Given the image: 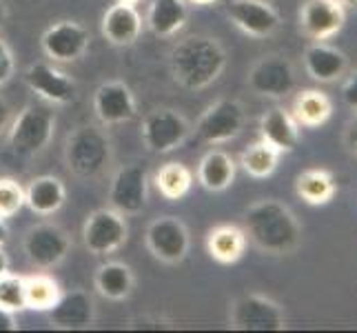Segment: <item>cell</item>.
<instances>
[{
	"label": "cell",
	"instance_id": "cell-33",
	"mask_svg": "<svg viewBox=\"0 0 357 333\" xmlns=\"http://www.w3.org/2000/svg\"><path fill=\"white\" fill-rule=\"evenodd\" d=\"M24 207V187L14 178H0V218H14Z\"/></svg>",
	"mask_w": 357,
	"mask_h": 333
},
{
	"label": "cell",
	"instance_id": "cell-38",
	"mask_svg": "<svg viewBox=\"0 0 357 333\" xmlns=\"http://www.w3.org/2000/svg\"><path fill=\"white\" fill-rule=\"evenodd\" d=\"M18 329V320H16V313L14 311H7L0 306V333L5 331H16Z\"/></svg>",
	"mask_w": 357,
	"mask_h": 333
},
{
	"label": "cell",
	"instance_id": "cell-44",
	"mask_svg": "<svg viewBox=\"0 0 357 333\" xmlns=\"http://www.w3.org/2000/svg\"><path fill=\"white\" fill-rule=\"evenodd\" d=\"M116 3H125V5H138L140 0H116Z\"/></svg>",
	"mask_w": 357,
	"mask_h": 333
},
{
	"label": "cell",
	"instance_id": "cell-7",
	"mask_svg": "<svg viewBox=\"0 0 357 333\" xmlns=\"http://www.w3.org/2000/svg\"><path fill=\"white\" fill-rule=\"evenodd\" d=\"M191 125L180 111L171 107H158L142 118L140 135L149 154H171L189 138Z\"/></svg>",
	"mask_w": 357,
	"mask_h": 333
},
{
	"label": "cell",
	"instance_id": "cell-6",
	"mask_svg": "<svg viewBox=\"0 0 357 333\" xmlns=\"http://www.w3.org/2000/svg\"><path fill=\"white\" fill-rule=\"evenodd\" d=\"M129 240L127 216L114 207L96 209L82 225V244L91 256H112L120 251Z\"/></svg>",
	"mask_w": 357,
	"mask_h": 333
},
{
	"label": "cell",
	"instance_id": "cell-17",
	"mask_svg": "<svg viewBox=\"0 0 357 333\" xmlns=\"http://www.w3.org/2000/svg\"><path fill=\"white\" fill-rule=\"evenodd\" d=\"M93 114L102 127L129 122L138 114V103L131 87L122 80H107L93 91Z\"/></svg>",
	"mask_w": 357,
	"mask_h": 333
},
{
	"label": "cell",
	"instance_id": "cell-29",
	"mask_svg": "<svg viewBox=\"0 0 357 333\" xmlns=\"http://www.w3.org/2000/svg\"><path fill=\"white\" fill-rule=\"evenodd\" d=\"M155 189L160 191V195L167 200H182L184 195H187L193 187V171L182 165V163H176V160H171V163H165L155 171Z\"/></svg>",
	"mask_w": 357,
	"mask_h": 333
},
{
	"label": "cell",
	"instance_id": "cell-30",
	"mask_svg": "<svg viewBox=\"0 0 357 333\" xmlns=\"http://www.w3.org/2000/svg\"><path fill=\"white\" fill-rule=\"evenodd\" d=\"M282 154L271 147L268 142H264L262 138L249 145L240 156V167L246 171V176H251L255 180H264L275 174V169L280 165Z\"/></svg>",
	"mask_w": 357,
	"mask_h": 333
},
{
	"label": "cell",
	"instance_id": "cell-37",
	"mask_svg": "<svg viewBox=\"0 0 357 333\" xmlns=\"http://www.w3.org/2000/svg\"><path fill=\"white\" fill-rule=\"evenodd\" d=\"M11 118H14V109H11L7 98L0 94V135L7 133V129L11 125Z\"/></svg>",
	"mask_w": 357,
	"mask_h": 333
},
{
	"label": "cell",
	"instance_id": "cell-26",
	"mask_svg": "<svg viewBox=\"0 0 357 333\" xmlns=\"http://www.w3.org/2000/svg\"><path fill=\"white\" fill-rule=\"evenodd\" d=\"M195 178H198L202 189L222 193L236 180V160L222 149H208L200 160Z\"/></svg>",
	"mask_w": 357,
	"mask_h": 333
},
{
	"label": "cell",
	"instance_id": "cell-41",
	"mask_svg": "<svg viewBox=\"0 0 357 333\" xmlns=\"http://www.w3.org/2000/svg\"><path fill=\"white\" fill-rule=\"evenodd\" d=\"M191 5H195V7H208V5H215L218 0H189Z\"/></svg>",
	"mask_w": 357,
	"mask_h": 333
},
{
	"label": "cell",
	"instance_id": "cell-15",
	"mask_svg": "<svg viewBox=\"0 0 357 333\" xmlns=\"http://www.w3.org/2000/svg\"><path fill=\"white\" fill-rule=\"evenodd\" d=\"M24 84L52 107H63L76 101V82L65 71H60L56 63H33L22 73Z\"/></svg>",
	"mask_w": 357,
	"mask_h": 333
},
{
	"label": "cell",
	"instance_id": "cell-36",
	"mask_svg": "<svg viewBox=\"0 0 357 333\" xmlns=\"http://www.w3.org/2000/svg\"><path fill=\"white\" fill-rule=\"evenodd\" d=\"M342 142L347 147V151L357 158V114H353V118L347 122V127H344Z\"/></svg>",
	"mask_w": 357,
	"mask_h": 333
},
{
	"label": "cell",
	"instance_id": "cell-27",
	"mask_svg": "<svg viewBox=\"0 0 357 333\" xmlns=\"http://www.w3.org/2000/svg\"><path fill=\"white\" fill-rule=\"evenodd\" d=\"M93 285L102 298L112 300V302H122L129 298L135 287L133 269L120 260H107L98 267Z\"/></svg>",
	"mask_w": 357,
	"mask_h": 333
},
{
	"label": "cell",
	"instance_id": "cell-8",
	"mask_svg": "<svg viewBox=\"0 0 357 333\" xmlns=\"http://www.w3.org/2000/svg\"><path fill=\"white\" fill-rule=\"evenodd\" d=\"M246 84L255 96L282 101V98H289L295 91L298 71H295V65L287 56L266 54L249 69Z\"/></svg>",
	"mask_w": 357,
	"mask_h": 333
},
{
	"label": "cell",
	"instance_id": "cell-40",
	"mask_svg": "<svg viewBox=\"0 0 357 333\" xmlns=\"http://www.w3.org/2000/svg\"><path fill=\"white\" fill-rule=\"evenodd\" d=\"M7 240H9V227H7L5 218H0V246H5Z\"/></svg>",
	"mask_w": 357,
	"mask_h": 333
},
{
	"label": "cell",
	"instance_id": "cell-39",
	"mask_svg": "<svg viewBox=\"0 0 357 333\" xmlns=\"http://www.w3.org/2000/svg\"><path fill=\"white\" fill-rule=\"evenodd\" d=\"M9 274V256L5 253V246H0V278Z\"/></svg>",
	"mask_w": 357,
	"mask_h": 333
},
{
	"label": "cell",
	"instance_id": "cell-32",
	"mask_svg": "<svg viewBox=\"0 0 357 333\" xmlns=\"http://www.w3.org/2000/svg\"><path fill=\"white\" fill-rule=\"evenodd\" d=\"M0 306L14 313L27 309V302H24V276L5 274L0 278Z\"/></svg>",
	"mask_w": 357,
	"mask_h": 333
},
{
	"label": "cell",
	"instance_id": "cell-22",
	"mask_svg": "<svg viewBox=\"0 0 357 333\" xmlns=\"http://www.w3.org/2000/svg\"><path fill=\"white\" fill-rule=\"evenodd\" d=\"M291 114L304 129H319L333 118V101L331 96L317 87L302 89L293 96Z\"/></svg>",
	"mask_w": 357,
	"mask_h": 333
},
{
	"label": "cell",
	"instance_id": "cell-5",
	"mask_svg": "<svg viewBox=\"0 0 357 333\" xmlns=\"http://www.w3.org/2000/svg\"><path fill=\"white\" fill-rule=\"evenodd\" d=\"M229 327L233 331H284V306L262 293L240 295L229 304Z\"/></svg>",
	"mask_w": 357,
	"mask_h": 333
},
{
	"label": "cell",
	"instance_id": "cell-3",
	"mask_svg": "<svg viewBox=\"0 0 357 333\" xmlns=\"http://www.w3.org/2000/svg\"><path fill=\"white\" fill-rule=\"evenodd\" d=\"M63 156L69 174L80 180H96L112 165L114 145L102 125L84 122L69 131Z\"/></svg>",
	"mask_w": 357,
	"mask_h": 333
},
{
	"label": "cell",
	"instance_id": "cell-24",
	"mask_svg": "<svg viewBox=\"0 0 357 333\" xmlns=\"http://www.w3.org/2000/svg\"><path fill=\"white\" fill-rule=\"evenodd\" d=\"M67 200L65 182L56 176H38L24 187V205L36 216H54Z\"/></svg>",
	"mask_w": 357,
	"mask_h": 333
},
{
	"label": "cell",
	"instance_id": "cell-16",
	"mask_svg": "<svg viewBox=\"0 0 357 333\" xmlns=\"http://www.w3.org/2000/svg\"><path fill=\"white\" fill-rule=\"evenodd\" d=\"M227 16L249 38H271L282 24L280 11L268 0H231Z\"/></svg>",
	"mask_w": 357,
	"mask_h": 333
},
{
	"label": "cell",
	"instance_id": "cell-13",
	"mask_svg": "<svg viewBox=\"0 0 357 333\" xmlns=\"http://www.w3.org/2000/svg\"><path fill=\"white\" fill-rule=\"evenodd\" d=\"M146 200H149V176H146L144 167H120L109 184V207H114L116 212L129 218L142 214Z\"/></svg>",
	"mask_w": 357,
	"mask_h": 333
},
{
	"label": "cell",
	"instance_id": "cell-35",
	"mask_svg": "<svg viewBox=\"0 0 357 333\" xmlns=\"http://www.w3.org/2000/svg\"><path fill=\"white\" fill-rule=\"evenodd\" d=\"M342 103L349 111L357 114V71H353L342 84Z\"/></svg>",
	"mask_w": 357,
	"mask_h": 333
},
{
	"label": "cell",
	"instance_id": "cell-25",
	"mask_svg": "<svg viewBox=\"0 0 357 333\" xmlns=\"http://www.w3.org/2000/svg\"><path fill=\"white\" fill-rule=\"evenodd\" d=\"M189 20L187 0H151L146 11V27L158 38H174Z\"/></svg>",
	"mask_w": 357,
	"mask_h": 333
},
{
	"label": "cell",
	"instance_id": "cell-12",
	"mask_svg": "<svg viewBox=\"0 0 357 333\" xmlns=\"http://www.w3.org/2000/svg\"><path fill=\"white\" fill-rule=\"evenodd\" d=\"M71 251V238L54 222H40L22 238V253L36 269H54Z\"/></svg>",
	"mask_w": 357,
	"mask_h": 333
},
{
	"label": "cell",
	"instance_id": "cell-9",
	"mask_svg": "<svg viewBox=\"0 0 357 333\" xmlns=\"http://www.w3.org/2000/svg\"><path fill=\"white\" fill-rule=\"evenodd\" d=\"M246 125V109L238 98H220L200 116L195 135L204 145H225L236 140Z\"/></svg>",
	"mask_w": 357,
	"mask_h": 333
},
{
	"label": "cell",
	"instance_id": "cell-14",
	"mask_svg": "<svg viewBox=\"0 0 357 333\" xmlns=\"http://www.w3.org/2000/svg\"><path fill=\"white\" fill-rule=\"evenodd\" d=\"M298 22L309 40H331L347 24V7L340 0H304Z\"/></svg>",
	"mask_w": 357,
	"mask_h": 333
},
{
	"label": "cell",
	"instance_id": "cell-2",
	"mask_svg": "<svg viewBox=\"0 0 357 333\" xmlns=\"http://www.w3.org/2000/svg\"><path fill=\"white\" fill-rule=\"evenodd\" d=\"M229 63L227 49L218 38L193 34L174 45L169 54V71L187 91H202L222 76Z\"/></svg>",
	"mask_w": 357,
	"mask_h": 333
},
{
	"label": "cell",
	"instance_id": "cell-23",
	"mask_svg": "<svg viewBox=\"0 0 357 333\" xmlns=\"http://www.w3.org/2000/svg\"><path fill=\"white\" fill-rule=\"evenodd\" d=\"M204 244H206V253L211 256V260L229 267L242 260L249 240H246L244 229L238 225H218L213 229H208Z\"/></svg>",
	"mask_w": 357,
	"mask_h": 333
},
{
	"label": "cell",
	"instance_id": "cell-31",
	"mask_svg": "<svg viewBox=\"0 0 357 333\" xmlns=\"http://www.w3.org/2000/svg\"><path fill=\"white\" fill-rule=\"evenodd\" d=\"M60 293L63 291H60L58 282L52 276L47 274L24 276V302H27V309L31 311L47 313L60 298Z\"/></svg>",
	"mask_w": 357,
	"mask_h": 333
},
{
	"label": "cell",
	"instance_id": "cell-4",
	"mask_svg": "<svg viewBox=\"0 0 357 333\" xmlns=\"http://www.w3.org/2000/svg\"><path fill=\"white\" fill-rule=\"evenodd\" d=\"M56 111L47 103H29L24 105L18 116L11 118L7 129L9 149L18 158H36L40 156L54 140L56 133Z\"/></svg>",
	"mask_w": 357,
	"mask_h": 333
},
{
	"label": "cell",
	"instance_id": "cell-43",
	"mask_svg": "<svg viewBox=\"0 0 357 333\" xmlns=\"http://www.w3.org/2000/svg\"><path fill=\"white\" fill-rule=\"evenodd\" d=\"M340 3L344 5V7H351V9H357V0H340Z\"/></svg>",
	"mask_w": 357,
	"mask_h": 333
},
{
	"label": "cell",
	"instance_id": "cell-34",
	"mask_svg": "<svg viewBox=\"0 0 357 333\" xmlns=\"http://www.w3.org/2000/svg\"><path fill=\"white\" fill-rule=\"evenodd\" d=\"M16 76V56L5 38H0V87H5Z\"/></svg>",
	"mask_w": 357,
	"mask_h": 333
},
{
	"label": "cell",
	"instance_id": "cell-1",
	"mask_svg": "<svg viewBox=\"0 0 357 333\" xmlns=\"http://www.w3.org/2000/svg\"><path fill=\"white\" fill-rule=\"evenodd\" d=\"M242 229L257 251L266 256H291L302 244V225L293 209L280 200H257L244 212Z\"/></svg>",
	"mask_w": 357,
	"mask_h": 333
},
{
	"label": "cell",
	"instance_id": "cell-10",
	"mask_svg": "<svg viewBox=\"0 0 357 333\" xmlns=\"http://www.w3.org/2000/svg\"><path fill=\"white\" fill-rule=\"evenodd\" d=\"M144 242L155 260L165 265H180L191 249L189 229L176 216H160L151 220L144 233Z\"/></svg>",
	"mask_w": 357,
	"mask_h": 333
},
{
	"label": "cell",
	"instance_id": "cell-19",
	"mask_svg": "<svg viewBox=\"0 0 357 333\" xmlns=\"http://www.w3.org/2000/svg\"><path fill=\"white\" fill-rule=\"evenodd\" d=\"M47 318L56 329H87L96 323V300L84 289L65 291L47 311Z\"/></svg>",
	"mask_w": 357,
	"mask_h": 333
},
{
	"label": "cell",
	"instance_id": "cell-18",
	"mask_svg": "<svg viewBox=\"0 0 357 333\" xmlns=\"http://www.w3.org/2000/svg\"><path fill=\"white\" fill-rule=\"evenodd\" d=\"M302 65L311 80L319 84H333L347 76L349 56L342 49L328 45L326 40H313L304 49Z\"/></svg>",
	"mask_w": 357,
	"mask_h": 333
},
{
	"label": "cell",
	"instance_id": "cell-28",
	"mask_svg": "<svg viewBox=\"0 0 357 333\" xmlns=\"http://www.w3.org/2000/svg\"><path fill=\"white\" fill-rule=\"evenodd\" d=\"M295 193L298 198L311 207H322L328 205L337 193V180L333 171L322 169V167H311L304 169L302 174L295 178Z\"/></svg>",
	"mask_w": 357,
	"mask_h": 333
},
{
	"label": "cell",
	"instance_id": "cell-11",
	"mask_svg": "<svg viewBox=\"0 0 357 333\" xmlns=\"http://www.w3.org/2000/svg\"><path fill=\"white\" fill-rule=\"evenodd\" d=\"M91 45V34L78 20H58L45 29L40 47L49 63L71 65L87 54Z\"/></svg>",
	"mask_w": 357,
	"mask_h": 333
},
{
	"label": "cell",
	"instance_id": "cell-21",
	"mask_svg": "<svg viewBox=\"0 0 357 333\" xmlns=\"http://www.w3.org/2000/svg\"><path fill=\"white\" fill-rule=\"evenodd\" d=\"M102 38L114 47H131L140 38L142 31V16L135 5L116 3L102 16L100 22Z\"/></svg>",
	"mask_w": 357,
	"mask_h": 333
},
{
	"label": "cell",
	"instance_id": "cell-42",
	"mask_svg": "<svg viewBox=\"0 0 357 333\" xmlns=\"http://www.w3.org/2000/svg\"><path fill=\"white\" fill-rule=\"evenodd\" d=\"M5 20H7V5L0 0V27L5 24Z\"/></svg>",
	"mask_w": 357,
	"mask_h": 333
},
{
	"label": "cell",
	"instance_id": "cell-20",
	"mask_svg": "<svg viewBox=\"0 0 357 333\" xmlns=\"http://www.w3.org/2000/svg\"><path fill=\"white\" fill-rule=\"evenodd\" d=\"M300 133H302V127L298 125V120L293 118L291 109L282 105L266 109L260 118V138L268 142L271 147H275L282 156L293 154L298 149Z\"/></svg>",
	"mask_w": 357,
	"mask_h": 333
}]
</instances>
